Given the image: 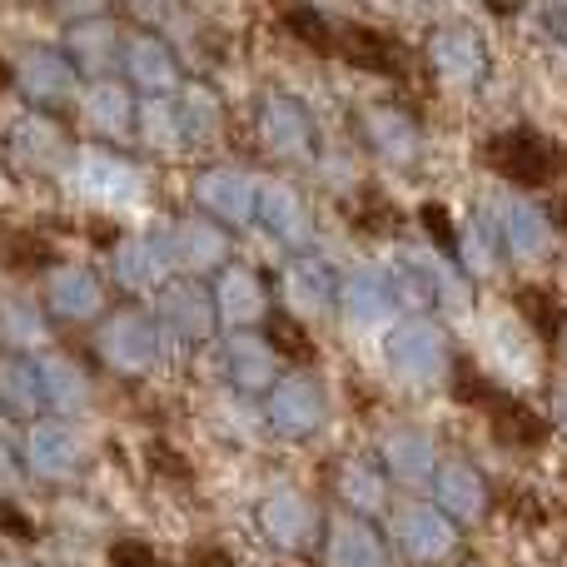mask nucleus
<instances>
[{
  "mask_svg": "<svg viewBox=\"0 0 567 567\" xmlns=\"http://www.w3.org/2000/svg\"><path fill=\"white\" fill-rule=\"evenodd\" d=\"M563 225H567V205H563Z\"/></svg>",
  "mask_w": 567,
  "mask_h": 567,
  "instance_id": "nucleus-4",
  "label": "nucleus"
},
{
  "mask_svg": "<svg viewBox=\"0 0 567 567\" xmlns=\"http://www.w3.org/2000/svg\"><path fill=\"white\" fill-rule=\"evenodd\" d=\"M493 429H498L503 443H518V449H533V443H543L538 413H528L523 403H508V399H498V409H493Z\"/></svg>",
  "mask_w": 567,
  "mask_h": 567,
  "instance_id": "nucleus-2",
  "label": "nucleus"
},
{
  "mask_svg": "<svg viewBox=\"0 0 567 567\" xmlns=\"http://www.w3.org/2000/svg\"><path fill=\"white\" fill-rule=\"evenodd\" d=\"M488 159L503 169V175L518 179V185H548V179L563 169V150L553 145V140L533 135V130H513V135L493 140Z\"/></svg>",
  "mask_w": 567,
  "mask_h": 567,
  "instance_id": "nucleus-1",
  "label": "nucleus"
},
{
  "mask_svg": "<svg viewBox=\"0 0 567 567\" xmlns=\"http://www.w3.org/2000/svg\"><path fill=\"white\" fill-rule=\"evenodd\" d=\"M115 567H159L150 548H135V543H120L115 548Z\"/></svg>",
  "mask_w": 567,
  "mask_h": 567,
  "instance_id": "nucleus-3",
  "label": "nucleus"
}]
</instances>
